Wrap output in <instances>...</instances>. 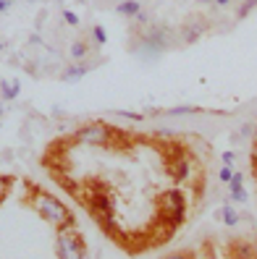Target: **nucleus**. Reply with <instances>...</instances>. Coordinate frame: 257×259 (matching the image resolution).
Here are the masks:
<instances>
[{
	"mask_svg": "<svg viewBox=\"0 0 257 259\" xmlns=\"http://www.w3.org/2000/svg\"><path fill=\"white\" fill-rule=\"evenodd\" d=\"M87 71H89V66L82 63V60H77L74 66H68V68L63 71V79H66V81H79L82 76H87Z\"/></svg>",
	"mask_w": 257,
	"mask_h": 259,
	"instance_id": "obj_11",
	"label": "nucleus"
},
{
	"mask_svg": "<svg viewBox=\"0 0 257 259\" xmlns=\"http://www.w3.org/2000/svg\"><path fill=\"white\" fill-rule=\"evenodd\" d=\"M19 92H21V81L19 79H13V81H0V95H3V100L8 102V100H16L19 97Z\"/></svg>",
	"mask_w": 257,
	"mask_h": 259,
	"instance_id": "obj_10",
	"label": "nucleus"
},
{
	"mask_svg": "<svg viewBox=\"0 0 257 259\" xmlns=\"http://www.w3.org/2000/svg\"><path fill=\"white\" fill-rule=\"evenodd\" d=\"M134 21H137V24H150V13L147 11H139L137 16H134Z\"/></svg>",
	"mask_w": 257,
	"mask_h": 259,
	"instance_id": "obj_22",
	"label": "nucleus"
},
{
	"mask_svg": "<svg viewBox=\"0 0 257 259\" xmlns=\"http://www.w3.org/2000/svg\"><path fill=\"white\" fill-rule=\"evenodd\" d=\"M11 3H13V0H0V13H6L11 8Z\"/></svg>",
	"mask_w": 257,
	"mask_h": 259,
	"instance_id": "obj_25",
	"label": "nucleus"
},
{
	"mask_svg": "<svg viewBox=\"0 0 257 259\" xmlns=\"http://www.w3.org/2000/svg\"><path fill=\"white\" fill-rule=\"evenodd\" d=\"M202 32H205V24H189V26H184L181 37H184L187 45H192V42H197V39L202 37Z\"/></svg>",
	"mask_w": 257,
	"mask_h": 259,
	"instance_id": "obj_13",
	"label": "nucleus"
},
{
	"mask_svg": "<svg viewBox=\"0 0 257 259\" xmlns=\"http://www.w3.org/2000/svg\"><path fill=\"white\" fill-rule=\"evenodd\" d=\"M113 115L126 118V120H144V113H131V110H113Z\"/></svg>",
	"mask_w": 257,
	"mask_h": 259,
	"instance_id": "obj_17",
	"label": "nucleus"
},
{
	"mask_svg": "<svg viewBox=\"0 0 257 259\" xmlns=\"http://www.w3.org/2000/svg\"><path fill=\"white\" fill-rule=\"evenodd\" d=\"M173 45V34L168 32V29L165 26H153L150 29V32L142 37V42H139V53H144V55H160L163 50H168Z\"/></svg>",
	"mask_w": 257,
	"mask_h": 259,
	"instance_id": "obj_3",
	"label": "nucleus"
},
{
	"mask_svg": "<svg viewBox=\"0 0 257 259\" xmlns=\"http://www.w3.org/2000/svg\"><path fill=\"white\" fill-rule=\"evenodd\" d=\"M231 176H234L231 165H223V167H221V173H218V178H221V181H226V184H229V181H231Z\"/></svg>",
	"mask_w": 257,
	"mask_h": 259,
	"instance_id": "obj_21",
	"label": "nucleus"
},
{
	"mask_svg": "<svg viewBox=\"0 0 257 259\" xmlns=\"http://www.w3.org/2000/svg\"><path fill=\"white\" fill-rule=\"evenodd\" d=\"M32 204H34V209L40 212V218L48 220L50 225H55L58 231H66V228L74 225V215L68 212V207L58 199V196L42 191V194H37L34 199H32Z\"/></svg>",
	"mask_w": 257,
	"mask_h": 259,
	"instance_id": "obj_1",
	"label": "nucleus"
},
{
	"mask_svg": "<svg viewBox=\"0 0 257 259\" xmlns=\"http://www.w3.org/2000/svg\"><path fill=\"white\" fill-rule=\"evenodd\" d=\"M215 220H223V225L236 228V225H239V212H236L231 204H223V207L215 212Z\"/></svg>",
	"mask_w": 257,
	"mask_h": 259,
	"instance_id": "obj_8",
	"label": "nucleus"
},
{
	"mask_svg": "<svg viewBox=\"0 0 257 259\" xmlns=\"http://www.w3.org/2000/svg\"><path fill=\"white\" fill-rule=\"evenodd\" d=\"M254 142H257V126H254Z\"/></svg>",
	"mask_w": 257,
	"mask_h": 259,
	"instance_id": "obj_30",
	"label": "nucleus"
},
{
	"mask_svg": "<svg viewBox=\"0 0 257 259\" xmlns=\"http://www.w3.org/2000/svg\"><path fill=\"white\" fill-rule=\"evenodd\" d=\"M254 6H257V0H244V3L239 6V13H236V16H239V19H247L249 11H252Z\"/></svg>",
	"mask_w": 257,
	"mask_h": 259,
	"instance_id": "obj_16",
	"label": "nucleus"
},
{
	"mask_svg": "<svg viewBox=\"0 0 257 259\" xmlns=\"http://www.w3.org/2000/svg\"><path fill=\"white\" fill-rule=\"evenodd\" d=\"M215 6H221V8H226V6H231V0H215Z\"/></svg>",
	"mask_w": 257,
	"mask_h": 259,
	"instance_id": "obj_26",
	"label": "nucleus"
},
{
	"mask_svg": "<svg viewBox=\"0 0 257 259\" xmlns=\"http://www.w3.org/2000/svg\"><path fill=\"white\" fill-rule=\"evenodd\" d=\"M168 113L171 115H192V113H197V108H192V105H178V108H171Z\"/></svg>",
	"mask_w": 257,
	"mask_h": 259,
	"instance_id": "obj_18",
	"label": "nucleus"
},
{
	"mask_svg": "<svg viewBox=\"0 0 257 259\" xmlns=\"http://www.w3.org/2000/svg\"><path fill=\"white\" fill-rule=\"evenodd\" d=\"M0 53H3V37H0Z\"/></svg>",
	"mask_w": 257,
	"mask_h": 259,
	"instance_id": "obj_29",
	"label": "nucleus"
},
{
	"mask_svg": "<svg viewBox=\"0 0 257 259\" xmlns=\"http://www.w3.org/2000/svg\"><path fill=\"white\" fill-rule=\"evenodd\" d=\"M197 3H213L215 6V0H197Z\"/></svg>",
	"mask_w": 257,
	"mask_h": 259,
	"instance_id": "obj_28",
	"label": "nucleus"
},
{
	"mask_svg": "<svg viewBox=\"0 0 257 259\" xmlns=\"http://www.w3.org/2000/svg\"><path fill=\"white\" fill-rule=\"evenodd\" d=\"M87 53H89V48H87V42L77 39V42L71 45V58H74V60H84V58H87Z\"/></svg>",
	"mask_w": 257,
	"mask_h": 259,
	"instance_id": "obj_14",
	"label": "nucleus"
},
{
	"mask_svg": "<svg viewBox=\"0 0 257 259\" xmlns=\"http://www.w3.org/2000/svg\"><path fill=\"white\" fill-rule=\"evenodd\" d=\"M111 136H113V128H108L105 123H89V126H82V128L77 131V142L102 147V144L111 142Z\"/></svg>",
	"mask_w": 257,
	"mask_h": 259,
	"instance_id": "obj_5",
	"label": "nucleus"
},
{
	"mask_svg": "<svg viewBox=\"0 0 257 259\" xmlns=\"http://www.w3.org/2000/svg\"><path fill=\"white\" fill-rule=\"evenodd\" d=\"M160 218H163V223L168 225L171 231H176V228L184 223V218H187V202H184V196H181L176 189L165 191L160 196Z\"/></svg>",
	"mask_w": 257,
	"mask_h": 259,
	"instance_id": "obj_2",
	"label": "nucleus"
},
{
	"mask_svg": "<svg viewBox=\"0 0 257 259\" xmlns=\"http://www.w3.org/2000/svg\"><path fill=\"white\" fill-rule=\"evenodd\" d=\"M234 160H236L234 152H223V162H226V165H234Z\"/></svg>",
	"mask_w": 257,
	"mask_h": 259,
	"instance_id": "obj_24",
	"label": "nucleus"
},
{
	"mask_svg": "<svg viewBox=\"0 0 257 259\" xmlns=\"http://www.w3.org/2000/svg\"><path fill=\"white\" fill-rule=\"evenodd\" d=\"M252 173H254V181H257V160H252Z\"/></svg>",
	"mask_w": 257,
	"mask_h": 259,
	"instance_id": "obj_27",
	"label": "nucleus"
},
{
	"mask_svg": "<svg viewBox=\"0 0 257 259\" xmlns=\"http://www.w3.org/2000/svg\"><path fill=\"white\" fill-rule=\"evenodd\" d=\"M189 170H192V162L187 157L176 160V170H173V184H184V181L189 178Z\"/></svg>",
	"mask_w": 257,
	"mask_h": 259,
	"instance_id": "obj_12",
	"label": "nucleus"
},
{
	"mask_svg": "<svg viewBox=\"0 0 257 259\" xmlns=\"http://www.w3.org/2000/svg\"><path fill=\"white\" fill-rule=\"evenodd\" d=\"M229 189H231V196L239 202V204H244L247 199H249V194L244 191V184H241V173L236 170L234 176H231V181H229Z\"/></svg>",
	"mask_w": 257,
	"mask_h": 259,
	"instance_id": "obj_7",
	"label": "nucleus"
},
{
	"mask_svg": "<svg viewBox=\"0 0 257 259\" xmlns=\"http://www.w3.org/2000/svg\"><path fill=\"white\" fill-rule=\"evenodd\" d=\"M0 115H3V105H0Z\"/></svg>",
	"mask_w": 257,
	"mask_h": 259,
	"instance_id": "obj_31",
	"label": "nucleus"
},
{
	"mask_svg": "<svg viewBox=\"0 0 257 259\" xmlns=\"http://www.w3.org/2000/svg\"><path fill=\"white\" fill-rule=\"evenodd\" d=\"M139 11H142L139 0H121V3L116 6V13L118 16H126V19H134Z\"/></svg>",
	"mask_w": 257,
	"mask_h": 259,
	"instance_id": "obj_9",
	"label": "nucleus"
},
{
	"mask_svg": "<svg viewBox=\"0 0 257 259\" xmlns=\"http://www.w3.org/2000/svg\"><path fill=\"white\" fill-rule=\"evenodd\" d=\"M87 207H89V212H92L97 220L100 218H113V212H116L111 194L108 191H95V189H92V194L87 196Z\"/></svg>",
	"mask_w": 257,
	"mask_h": 259,
	"instance_id": "obj_6",
	"label": "nucleus"
},
{
	"mask_svg": "<svg viewBox=\"0 0 257 259\" xmlns=\"http://www.w3.org/2000/svg\"><path fill=\"white\" fill-rule=\"evenodd\" d=\"M55 254L60 259H71V256H87V243L84 238L74 231V228H66V231L58 233V243H55Z\"/></svg>",
	"mask_w": 257,
	"mask_h": 259,
	"instance_id": "obj_4",
	"label": "nucleus"
},
{
	"mask_svg": "<svg viewBox=\"0 0 257 259\" xmlns=\"http://www.w3.org/2000/svg\"><path fill=\"white\" fill-rule=\"evenodd\" d=\"M77 3H87V0H77Z\"/></svg>",
	"mask_w": 257,
	"mask_h": 259,
	"instance_id": "obj_33",
	"label": "nucleus"
},
{
	"mask_svg": "<svg viewBox=\"0 0 257 259\" xmlns=\"http://www.w3.org/2000/svg\"><path fill=\"white\" fill-rule=\"evenodd\" d=\"M60 16H63V21H66L68 26H79V16H77L74 11H63Z\"/></svg>",
	"mask_w": 257,
	"mask_h": 259,
	"instance_id": "obj_20",
	"label": "nucleus"
},
{
	"mask_svg": "<svg viewBox=\"0 0 257 259\" xmlns=\"http://www.w3.org/2000/svg\"><path fill=\"white\" fill-rule=\"evenodd\" d=\"M53 3H63V0H53Z\"/></svg>",
	"mask_w": 257,
	"mask_h": 259,
	"instance_id": "obj_32",
	"label": "nucleus"
},
{
	"mask_svg": "<svg viewBox=\"0 0 257 259\" xmlns=\"http://www.w3.org/2000/svg\"><path fill=\"white\" fill-rule=\"evenodd\" d=\"M92 39H95V45H105V42H108V32H105L102 24L92 26Z\"/></svg>",
	"mask_w": 257,
	"mask_h": 259,
	"instance_id": "obj_15",
	"label": "nucleus"
},
{
	"mask_svg": "<svg viewBox=\"0 0 257 259\" xmlns=\"http://www.w3.org/2000/svg\"><path fill=\"white\" fill-rule=\"evenodd\" d=\"M234 254H236V256H254L257 251H254V249H249V243H236Z\"/></svg>",
	"mask_w": 257,
	"mask_h": 259,
	"instance_id": "obj_19",
	"label": "nucleus"
},
{
	"mask_svg": "<svg viewBox=\"0 0 257 259\" xmlns=\"http://www.w3.org/2000/svg\"><path fill=\"white\" fill-rule=\"evenodd\" d=\"M6 194H8V178H6V176H0V199H3Z\"/></svg>",
	"mask_w": 257,
	"mask_h": 259,
	"instance_id": "obj_23",
	"label": "nucleus"
}]
</instances>
